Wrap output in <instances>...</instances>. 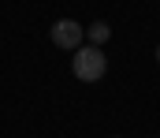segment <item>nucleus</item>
Returning <instances> with one entry per match:
<instances>
[{
	"label": "nucleus",
	"instance_id": "f257e3e1",
	"mask_svg": "<svg viewBox=\"0 0 160 138\" xmlns=\"http://www.w3.org/2000/svg\"><path fill=\"white\" fill-rule=\"evenodd\" d=\"M71 67H75V79L82 82H101L104 71H108V60H104V49L97 45H78L71 56Z\"/></svg>",
	"mask_w": 160,
	"mask_h": 138
},
{
	"label": "nucleus",
	"instance_id": "f03ea898",
	"mask_svg": "<svg viewBox=\"0 0 160 138\" xmlns=\"http://www.w3.org/2000/svg\"><path fill=\"white\" fill-rule=\"evenodd\" d=\"M48 38H52V45H56V49H78L82 38H86V30H82L75 19H56L52 30H48Z\"/></svg>",
	"mask_w": 160,
	"mask_h": 138
},
{
	"label": "nucleus",
	"instance_id": "7ed1b4c3",
	"mask_svg": "<svg viewBox=\"0 0 160 138\" xmlns=\"http://www.w3.org/2000/svg\"><path fill=\"white\" fill-rule=\"evenodd\" d=\"M86 38H89V45L101 49L108 38H112V26H108V23H89V26H86Z\"/></svg>",
	"mask_w": 160,
	"mask_h": 138
},
{
	"label": "nucleus",
	"instance_id": "20e7f679",
	"mask_svg": "<svg viewBox=\"0 0 160 138\" xmlns=\"http://www.w3.org/2000/svg\"><path fill=\"white\" fill-rule=\"evenodd\" d=\"M157 64H160V45H157Z\"/></svg>",
	"mask_w": 160,
	"mask_h": 138
}]
</instances>
